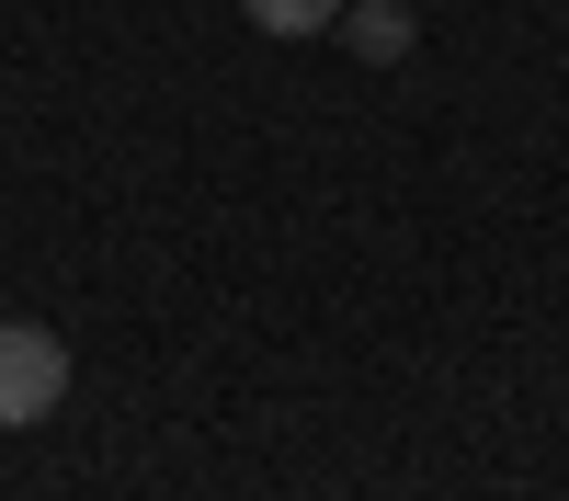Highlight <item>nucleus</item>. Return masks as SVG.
Instances as JSON below:
<instances>
[{"instance_id":"obj_2","label":"nucleus","mask_w":569,"mask_h":501,"mask_svg":"<svg viewBox=\"0 0 569 501\" xmlns=\"http://www.w3.org/2000/svg\"><path fill=\"white\" fill-rule=\"evenodd\" d=\"M410 34H421V23H410V0H353V12H342V46H353L365 69H399V58H410Z\"/></svg>"},{"instance_id":"obj_1","label":"nucleus","mask_w":569,"mask_h":501,"mask_svg":"<svg viewBox=\"0 0 569 501\" xmlns=\"http://www.w3.org/2000/svg\"><path fill=\"white\" fill-rule=\"evenodd\" d=\"M58 399H69V342L46 319H0V433L58 422Z\"/></svg>"},{"instance_id":"obj_3","label":"nucleus","mask_w":569,"mask_h":501,"mask_svg":"<svg viewBox=\"0 0 569 501\" xmlns=\"http://www.w3.org/2000/svg\"><path fill=\"white\" fill-rule=\"evenodd\" d=\"M251 12V34H273V46H297V34H342V0H240Z\"/></svg>"}]
</instances>
